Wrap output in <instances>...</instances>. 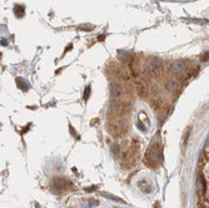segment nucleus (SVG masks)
Returning <instances> with one entry per match:
<instances>
[{"label":"nucleus","instance_id":"7ed1b4c3","mask_svg":"<svg viewBox=\"0 0 209 208\" xmlns=\"http://www.w3.org/2000/svg\"><path fill=\"white\" fill-rule=\"evenodd\" d=\"M165 87H167V89H168L169 92H174V90H177V83H175V82H169Z\"/></svg>","mask_w":209,"mask_h":208},{"label":"nucleus","instance_id":"f257e3e1","mask_svg":"<svg viewBox=\"0 0 209 208\" xmlns=\"http://www.w3.org/2000/svg\"><path fill=\"white\" fill-rule=\"evenodd\" d=\"M121 92H123V90H121V87H120L119 84L114 83V84H111V85H110V98H111L113 101L118 99V98L120 97Z\"/></svg>","mask_w":209,"mask_h":208},{"label":"nucleus","instance_id":"f03ea898","mask_svg":"<svg viewBox=\"0 0 209 208\" xmlns=\"http://www.w3.org/2000/svg\"><path fill=\"white\" fill-rule=\"evenodd\" d=\"M137 90H138V94L142 96V97H145L148 94V87L143 82H140V83L137 84Z\"/></svg>","mask_w":209,"mask_h":208},{"label":"nucleus","instance_id":"423d86ee","mask_svg":"<svg viewBox=\"0 0 209 208\" xmlns=\"http://www.w3.org/2000/svg\"><path fill=\"white\" fill-rule=\"evenodd\" d=\"M89 92H90V87H88V88H87V92H85V99L89 97Z\"/></svg>","mask_w":209,"mask_h":208},{"label":"nucleus","instance_id":"20e7f679","mask_svg":"<svg viewBox=\"0 0 209 208\" xmlns=\"http://www.w3.org/2000/svg\"><path fill=\"white\" fill-rule=\"evenodd\" d=\"M15 13H16L18 16L24 15V8H23L21 5H16V6H15Z\"/></svg>","mask_w":209,"mask_h":208},{"label":"nucleus","instance_id":"39448f33","mask_svg":"<svg viewBox=\"0 0 209 208\" xmlns=\"http://www.w3.org/2000/svg\"><path fill=\"white\" fill-rule=\"evenodd\" d=\"M198 188L202 191V188L204 189V182L202 183V178H198Z\"/></svg>","mask_w":209,"mask_h":208}]
</instances>
